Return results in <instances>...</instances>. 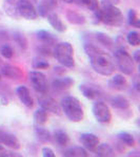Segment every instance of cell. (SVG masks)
<instances>
[{
	"label": "cell",
	"instance_id": "6da1fadb",
	"mask_svg": "<svg viewBox=\"0 0 140 157\" xmlns=\"http://www.w3.org/2000/svg\"><path fill=\"white\" fill-rule=\"evenodd\" d=\"M84 50L90 60L92 68L96 72L104 77H110L113 75L116 68V63L108 52L92 44H85Z\"/></svg>",
	"mask_w": 140,
	"mask_h": 157
},
{
	"label": "cell",
	"instance_id": "7a4b0ae2",
	"mask_svg": "<svg viewBox=\"0 0 140 157\" xmlns=\"http://www.w3.org/2000/svg\"><path fill=\"white\" fill-rule=\"evenodd\" d=\"M96 18L98 21L103 22L110 26H120L123 24V15L118 7L114 4L104 3L100 10L95 11Z\"/></svg>",
	"mask_w": 140,
	"mask_h": 157
},
{
	"label": "cell",
	"instance_id": "3957f363",
	"mask_svg": "<svg viewBox=\"0 0 140 157\" xmlns=\"http://www.w3.org/2000/svg\"><path fill=\"white\" fill-rule=\"evenodd\" d=\"M60 108L68 120L74 123H79L84 117V111L81 103L75 97L63 98L60 103Z\"/></svg>",
	"mask_w": 140,
	"mask_h": 157
},
{
	"label": "cell",
	"instance_id": "277c9868",
	"mask_svg": "<svg viewBox=\"0 0 140 157\" xmlns=\"http://www.w3.org/2000/svg\"><path fill=\"white\" fill-rule=\"evenodd\" d=\"M54 56L58 62L64 67L72 68L75 65L74 60V48L68 42H62L56 45L54 49Z\"/></svg>",
	"mask_w": 140,
	"mask_h": 157
},
{
	"label": "cell",
	"instance_id": "5b68a950",
	"mask_svg": "<svg viewBox=\"0 0 140 157\" xmlns=\"http://www.w3.org/2000/svg\"><path fill=\"white\" fill-rule=\"evenodd\" d=\"M115 63L121 72L126 75H132L135 71L134 59L126 50L117 49L115 52Z\"/></svg>",
	"mask_w": 140,
	"mask_h": 157
},
{
	"label": "cell",
	"instance_id": "8992f818",
	"mask_svg": "<svg viewBox=\"0 0 140 157\" xmlns=\"http://www.w3.org/2000/svg\"><path fill=\"white\" fill-rule=\"evenodd\" d=\"M92 111H93V114L98 123L109 124L112 120L110 107L106 105V103L102 102V101H96L93 105Z\"/></svg>",
	"mask_w": 140,
	"mask_h": 157
},
{
	"label": "cell",
	"instance_id": "52a82bcc",
	"mask_svg": "<svg viewBox=\"0 0 140 157\" xmlns=\"http://www.w3.org/2000/svg\"><path fill=\"white\" fill-rule=\"evenodd\" d=\"M17 13L27 20H35L38 17L37 9L30 0H19L17 3Z\"/></svg>",
	"mask_w": 140,
	"mask_h": 157
},
{
	"label": "cell",
	"instance_id": "ba28073f",
	"mask_svg": "<svg viewBox=\"0 0 140 157\" xmlns=\"http://www.w3.org/2000/svg\"><path fill=\"white\" fill-rule=\"evenodd\" d=\"M30 81L34 89L39 93H47L49 90V85L45 75L42 72L33 70L30 72Z\"/></svg>",
	"mask_w": 140,
	"mask_h": 157
},
{
	"label": "cell",
	"instance_id": "9c48e42d",
	"mask_svg": "<svg viewBox=\"0 0 140 157\" xmlns=\"http://www.w3.org/2000/svg\"><path fill=\"white\" fill-rule=\"evenodd\" d=\"M39 105L40 107L43 108L47 111H51V112L55 113V114H61V108L60 105H58V103L52 97L47 95V93H41V97L39 98Z\"/></svg>",
	"mask_w": 140,
	"mask_h": 157
},
{
	"label": "cell",
	"instance_id": "30bf717a",
	"mask_svg": "<svg viewBox=\"0 0 140 157\" xmlns=\"http://www.w3.org/2000/svg\"><path fill=\"white\" fill-rule=\"evenodd\" d=\"M0 144L4 147H7L13 150H19L20 149V141L15 135L11 133L0 131Z\"/></svg>",
	"mask_w": 140,
	"mask_h": 157
},
{
	"label": "cell",
	"instance_id": "8fae6325",
	"mask_svg": "<svg viewBox=\"0 0 140 157\" xmlns=\"http://www.w3.org/2000/svg\"><path fill=\"white\" fill-rule=\"evenodd\" d=\"M79 90L83 94V97H85L89 100H97L102 95V91H101L100 88L96 87L94 85L82 84L79 86Z\"/></svg>",
	"mask_w": 140,
	"mask_h": 157
},
{
	"label": "cell",
	"instance_id": "7c38bea8",
	"mask_svg": "<svg viewBox=\"0 0 140 157\" xmlns=\"http://www.w3.org/2000/svg\"><path fill=\"white\" fill-rule=\"evenodd\" d=\"M81 145L85 150L93 151L99 144V138L93 133H83L79 138Z\"/></svg>",
	"mask_w": 140,
	"mask_h": 157
},
{
	"label": "cell",
	"instance_id": "4fadbf2b",
	"mask_svg": "<svg viewBox=\"0 0 140 157\" xmlns=\"http://www.w3.org/2000/svg\"><path fill=\"white\" fill-rule=\"evenodd\" d=\"M16 93L18 95L20 102H21L27 108H33L34 106V101H33V98L31 95L30 90L27 89L25 86H19L16 89Z\"/></svg>",
	"mask_w": 140,
	"mask_h": 157
},
{
	"label": "cell",
	"instance_id": "5bb4252c",
	"mask_svg": "<svg viewBox=\"0 0 140 157\" xmlns=\"http://www.w3.org/2000/svg\"><path fill=\"white\" fill-rule=\"evenodd\" d=\"M109 86H110L112 89L122 91V90L126 89V87H128V82H126V78L122 75H115L110 81H109Z\"/></svg>",
	"mask_w": 140,
	"mask_h": 157
},
{
	"label": "cell",
	"instance_id": "9a60e30c",
	"mask_svg": "<svg viewBox=\"0 0 140 157\" xmlns=\"http://www.w3.org/2000/svg\"><path fill=\"white\" fill-rule=\"evenodd\" d=\"M1 75H4L6 78H12V80H20L23 75L21 70L19 68L11 66V65H6L1 68Z\"/></svg>",
	"mask_w": 140,
	"mask_h": 157
},
{
	"label": "cell",
	"instance_id": "2e32d148",
	"mask_svg": "<svg viewBox=\"0 0 140 157\" xmlns=\"http://www.w3.org/2000/svg\"><path fill=\"white\" fill-rule=\"evenodd\" d=\"M47 18L49 23L52 25V26L54 27L57 32L64 33L65 30H67V26H65V24L63 23L62 20L59 18V16H58L57 14H55V13H49V15L47 16Z\"/></svg>",
	"mask_w": 140,
	"mask_h": 157
},
{
	"label": "cell",
	"instance_id": "e0dca14e",
	"mask_svg": "<svg viewBox=\"0 0 140 157\" xmlns=\"http://www.w3.org/2000/svg\"><path fill=\"white\" fill-rule=\"evenodd\" d=\"M74 84V81L71 78L65 77V78H55L52 83V86L54 88V90L57 91H64L68 89Z\"/></svg>",
	"mask_w": 140,
	"mask_h": 157
},
{
	"label": "cell",
	"instance_id": "ac0fdd59",
	"mask_svg": "<svg viewBox=\"0 0 140 157\" xmlns=\"http://www.w3.org/2000/svg\"><path fill=\"white\" fill-rule=\"evenodd\" d=\"M93 152H95L96 155L100 157H110L115 155L113 148L108 144H101V145L98 144L97 147L93 150Z\"/></svg>",
	"mask_w": 140,
	"mask_h": 157
},
{
	"label": "cell",
	"instance_id": "d6986e66",
	"mask_svg": "<svg viewBox=\"0 0 140 157\" xmlns=\"http://www.w3.org/2000/svg\"><path fill=\"white\" fill-rule=\"evenodd\" d=\"M63 156L68 157H86L89 156L88 151L83 147H73L63 152Z\"/></svg>",
	"mask_w": 140,
	"mask_h": 157
},
{
	"label": "cell",
	"instance_id": "ffe728a7",
	"mask_svg": "<svg viewBox=\"0 0 140 157\" xmlns=\"http://www.w3.org/2000/svg\"><path fill=\"white\" fill-rule=\"evenodd\" d=\"M111 105L116 109H120V110H126L130 108V102L124 97H114L111 98Z\"/></svg>",
	"mask_w": 140,
	"mask_h": 157
},
{
	"label": "cell",
	"instance_id": "44dd1931",
	"mask_svg": "<svg viewBox=\"0 0 140 157\" xmlns=\"http://www.w3.org/2000/svg\"><path fill=\"white\" fill-rule=\"evenodd\" d=\"M34 121L37 126H43L47 121V112L43 108L38 109L34 113Z\"/></svg>",
	"mask_w": 140,
	"mask_h": 157
},
{
	"label": "cell",
	"instance_id": "7402d4cb",
	"mask_svg": "<svg viewBox=\"0 0 140 157\" xmlns=\"http://www.w3.org/2000/svg\"><path fill=\"white\" fill-rule=\"evenodd\" d=\"M67 18L71 23L73 24H83L85 23V18L83 15L79 14L77 12L68 11L67 13Z\"/></svg>",
	"mask_w": 140,
	"mask_h": 157
},
{
	"label": "cell",
	"instance_id": "603a6c76",
	"mask_svg": "<svg viewBox=\"0 0 140 157\" xmlns=\"http://www.w3.org/2000/svg\"><path fill=\"white\" fill-rule=\"evenodd\" d=\"M54 137H55L56 143H57L59 146L65 147V146H68V143H70V137H68V133L64 132V131H62V130L55 131Z\"/></svg>",
	"mask_w": 140,
	"mask_h": 157
},
{
	"label": "cell",
	"instance_id": "cb8c5ba5",
	"mask_svg": "<svg viewBox=\"0 0 140 157\" xmlns=\"http://www.w3.org/2000/svg\"><path fill=\"white\" fill-rule=\"evenodd\" d=\"M37 37L39 40H41L43 43H45V44H54L56 43V38L53 36L51 33L47 32V30H39V32H37Z\"/></svg>",
	"mask_w": 140,
	"mask_h": 157
},
{
	"label": "cell",
	"instance_id": "d4e9b609",
	"mask_svg": "<svg viewBox=\"0 0 140 157\" xmlns=\"http://www.w3.org/2000/svg\"><path fill=\"white\" fill-rule=\"evenodd\" d=\"M35 132H36L37 138L39 139L41 143H47V141H50L51 138H52L51 133L47 130V129L42 128L41 126H38V128H36Z\"/></svg>",
	"mask_w": 140,
	"mask_h": 157
},
{
	"label": "cell",
	"instance_id": "484cf974",
	"mask_svg": "<svg viewBox=\"0 0 140 157\" xmlns=\"http://www.w3.org/2000/svg\"><path fill=\"white\" fill-rule=\"evenodd\" d=\"M118 138L120 139L124 145L129 146V147H134L135 146V139L133 137L132 134H130L128 132H121L118 134Z\"/></svg>",
	"mask_w": 140,
	"mask_h": 157
},
{
	"label": "cell",
	"instance_id": "4316f807",
	"mask_svg": "<svg viewBox=\"0 0 140 157\" xmlns=\"http://www.w3.org/2000/svg\"><path fill=\"white\" fill-rule=\"evenodd\" d=\"M126 41L132 46H139L140 45V36L137 32H130L126 36Z\"/></svg>",
	"mask_w": 140,
	"mask_h": 157
},
{
	"label": "cell",
	"instance_id": "83f0119b",
	"mask_svg": "<svg viewBox=\"0 0 140 157\" xmlns=\"http://www.w3.org/2000/svg\"><path fill=\"white\" fill-rule=\"evenodd\" d=\"M128 18H129L130 25L137 27V29H138V27L140 26V21H139L138 16H137V13H136L135 10H130L129 14H128Z\"/></svg>",
	"mask_w": 140,
	"mask_h": 157
},
{
	"label": "cell",
	"instance_id": "f1b7e54d",
	"mask_svg": "<svg viewBox=\"0 0 140 157\" xmlns=\"http://www.w3.org/2000/svg\"><path fill=\"white\" fill-rule=\"evenodd\" d=\"M97 39L99 40V42L101 43V44H103V45H105V46H108V47H112V45L114 44V41H113V39H112L111 37H109L108 35H105V34H102V33H98L97 35Z\"/></svg>",
	"mask_w": 140,
	"mask_h": 157
},
{
	"label": "cell",
	"instance_id": "f546056e",
	"mask_svg": "<svg viewBox=\"0 0 140 157\" xmlns=\"http://www.w3.org/2000/svg\"><path fill=\"white\" fill-rule=\"evenodd\" d=\"M0 55L3 58H6V59H12L13 56H14V49L10 45L4 44L0 48Z\"/></svg>",
	"mask_w": 140,
	"mask_h": 157
},
{
	"label": "cell",
	"instance_id": "4dcf8cb0",
	"mask_svg": "<svg viewBox=\"0 0 140 157\" xmlns=\"http://www.w3.org/2000/svg\"><path fill=\"white\" fill-rule=\"evenodd\" d=\"M83 6H85L90 11H97L99 9V2L98 0H81Z\"/></svg>",
	"mask_w": 140,
	"mask_h": 157
},
{
	"label": "cell",
	"instance_id": "1f68e13d",
	"mask_svg": "<svg viewBox=\"0 0 140 157\" xmlns=\"http://www.w3.org/2000/svg\"><path fill=\"white\" fill-rule=\"evenodd\" d=\"M33 67L35 69H47L50 67V64L44 60H35L33 62Z\"/></svg>",
	"mask_w": 140,
	"mask_h": 157
},
{
	"label": "cell",
	"instance_id": "d6a6232c",
	"mask_svg": "<svg viewBox=\"0 0 140 157\" xmlns=\"http://www.w3.org/2000/svg\"><path fill=\"white\" fill-rule=\"evenodd\" d=\"M50 7L49 6H47L45 4H42V3H40L39 4V6H38V9H37V13H38V16H41V17H47V15H49V13H50Z\"/></svg>",
	"mask_w": 140,
	"mask_h": 157
},
{
	"label": "cell",
	"instance_id": "836d02e7",
	"mask_svg": "<svg viewBox=\"0 0 140 157\" xmlns=\"http://www.w3.org/2000/svg\"><path fill=\"white\" fill-rule=\"evenodd\" d=\"M42 156L43 157H55V153L50 147H44L42 148Z\"/></svg>",
	"mask_w": 140,
	"mask_h": 157
},
{
	"label": "cell",
	"instance_id": "e575fe53",
	"mask_svg": "<svg viewBox=\"0 0 140 157\" xmlns=\"http://www.w3.org/2000/svg\"><path fill=\"white\" fill-rule=\"evenodd\" d=\"M7 156H16V154H13L11 152L6 151L3 145H0V157H7Z\"/></svg>",
	"mask_w": 140,
	"mask_h": 157
},
{
	"label": "cell",
	"instance_id": "d590c367",
	"mask_svg": "<svg viewBox=\"0 0 140 157\" xmlns=\"http://www.w3.org/2000/svg\"><path fill=\"white\" fill-rule=\"evenodd\" d=\"M41 3L45 4V6H49L52 10L55 6H57V0H41Z\"/></svg>",
	"mask_w": 140,
	"mask_h": 157
},
{
	"label": "cell",
	"instance_id": "8d00e7d4",
	"mask_svg": "<svg viewBox=\"0 0 140 157\" xmlns=\"http://www.w3.org/2000/svg\"><path fill=\"white\" fill-rule=\"evenodd\" d=\"M19 38H20V39H23L24 37H23V35H19ZM17 42H18V44H19L21 47L23 46V48H25V47H27V42H24V41L22 42L21 40H17Z\"/></svg>",
	"mask_w": 140,
	"mask_h": 157
},
{
	"label": "cell",
	"instance_id": "74e56055",
	"mask_svg": "<svg viewBox=\"0 0 140 157\" xmlns=\"http://www.w3.org/2000/svg\"><path fill=\"white\" fill-rule=\"evenodd\" d=\"M139 55H140V52H139V50L135 52V55H134V58H133L135 62H139Z\"/></svg>",
	"mask_w": 140,
	"mask_h": 157
},
{
	"label": "cell",
	"instance_id": "f35d334b",
	"mask_svg": "<svg viewBox=\"0 0 140 157\" xmlns=\"http://www.w3.org/2000/svg\"><path fill=\"white\" fill-rule=\"evenodd\" d=\"M62 1H64V2H67V3H73L75 0H62Z\"/></svg>",
	"mask_w": 140,
	"mask_h": 157
},
{
	"label": "cell",
	"instance_id": "ab89813d",
	"mask_svg": "<svg viewBox=\"0 0 140 157\" xmlns=\"http://www.w3.org/2000/svg\"><path fill=\"white\" fill-rule=\"evenodd\" d=\"M105 1H108V2H105V3H109V4H112V3H114V0H105ZM115 1H117V0H115Z\"/></svg>",
	"mask_w": 140,
	"mask_h": 157
},
{
	"label": "cell",
	"instance_id": "60d3db41",
	"mask_svg": "<svg viewBox=\"0 0 140 157\" xmlns=\"http://www.w3.org/2000/svg\"><path fill=\"white\" fill-rule=\"evenodd\" d=\"M0 80H1V73H0Z\"/></svg>",
	"mask_w": 140,
	"mask_h": 157
},
{
	"label": "cell",
	"instance_id": "b9f144b4",
	"mask_svg": "<svg viewBox=\"0 0 140 157\" xmlns=\"http://www.w3.org/2000/svg\"><path fill=\"white\" fill-rule=\"evenodd\" d=\"M30 1H31V0H30Z\"/></svg>",
	"mask_w": 140,
	"mask_h": 157
}]
</instances>
